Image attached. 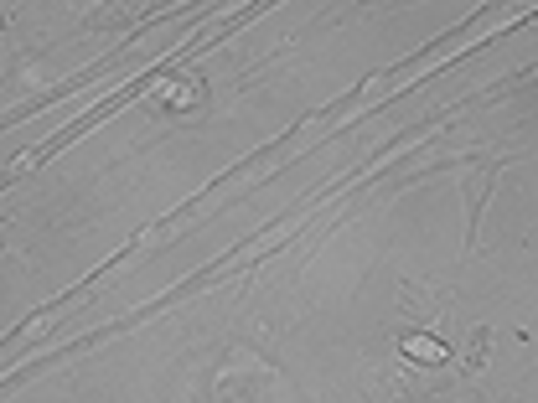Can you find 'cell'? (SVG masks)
<instances>
[{
  "instance_id": "1",
  "label": "cell",
  "mask_w": 538,
  "mask_h": 403,
  "mask_svg": "<svg viewBox=\"0 0 538 403\" xmlns=\"http://www.w3.org/2000/svg\"><path fill=\"white\" fill-rule=\"evenodd\" d=\"M156 104H166L176 114H197L207 104V93L197 78H166V83H156Z\"/></svg>"
},
{
  "instance_id": "2",
  "label": "cell",
  "mask_w": 538,
  "mask_h": 403,
  "mask_svg": "<svg viewBox=\"0 0 538 403\" xmlns=\"http://www.w3.org/2000/svg\"><path fill=\"white\" fill-rule=\"evenodd\" d=\"M404 357L414 367H445L451 362V347H445L440 336H404Z\"/></svg>"
},
{
  "instance_id": "3",
  "label": "cell",
  "mask_w": 538,
  "mask_h": 403,
  "mask_svg": "<svg viewBox=\"0 0 538 403\" xmlns=\"http://www.w3.org/2000/svg\"><path fill=\"white\" fill-rule=\"evenodd\" d=\"M487 352H492V336L482 331V336L471 341V357H466V367H471V372H482V367H487Z\"/></svg>"
}]
</instances>
